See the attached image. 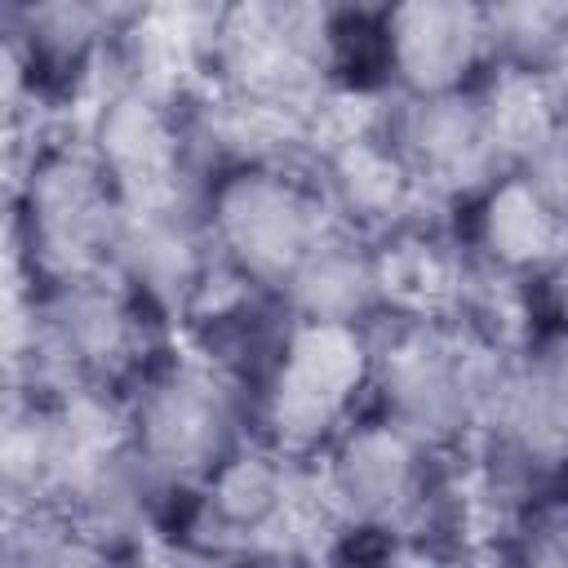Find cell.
Returning <instances> with one entry per match:
<instances>
[{
	"label": "cell",
	"instance_id": "d6986e66",
	"mask_svg": "<svg viewBox=\"0 0 568 568\" xmlns=\"http://www.w3.org/2000/svg\"><path fill=\"white\" fill-rule=\"evenodd\" d=\"M510 173H519V178L568 222V124H564L546 146H537L519 169H510Z\"/></svg>",
	"mask_w": 568,
	"mask_h": 568
},
{
	"label": "cell",
	"instance_id": "7a4b0ae2",
	"mask_svg": "<svg viewBox=\"0 0 568 568\" xmlns=\"http://www.w3.org/2000/svg\"><path fill=\"white\" fill-rule=\"evenodd\" d=\"M244 390L213 364H155L129 399L124 444L164 493H200L240 453Z\"/></svg>",
	"mask_w": 568,
	"mask_h": 568
},
{
	"label": "cell",
	"instance_id": "8992f818",
	"mask_svg": "<svg viewBox=\"0 0 568 568\" xmlns=\"http://www.w3.org/2000/svg\"><path fill=\"white\" fill-rule=\"evenodd\" d=\"M364 386H373V342L364 328L288 315V333L257 382V422L275 453L306 457L355 422Z\"/></svg>",
	"mask_w": 568,
	"mask_h": 568
},
{
	"label": "cell",
	"instance_id": "3957f363",
	"mask_svg": "<svg viewBox=\"0 0 568 568\" xmlns=\"http://www.w3.org/2000/svg\"><path fill=\"white\" fill-rule=\"evenodd\" d=\"M204 226L217 262L244 288L284 293L337 217L320 182H306L284 164H226L204 191Z\"/></svg>",
	"mask_w": 568,
	"mask_h": 568
},
{
	"label": "cell",
	"instance_id": "ba28073f",
	"mask_svg": "<svg viewBox=\"0 0 568 568\" xmlns=\"http://www.w3.org/2000/svg\"><path fill=\"white\" fill-rule=\"evenodd\" d=\"M382 133L390 138L422 200L475 204L501 173H510L475 89L439 98H399V106L382 120Z\"/></svg>",
	"mask_w": 568,
	"mask_h": 568
},
{
	"label": "cell",
	"instance_id": "6da1fadb",
	"mask_svg": "<svg viewBox=\"0 0 568 568\" xmlns=\"http://www.w3.org/2000/svg\"><path fill=\"white\" fill-rule=\"evenodd\" d=\"M501 368L493 342L462 320H395L373 342V390L382 395V413L430 448L488 422Z\"/></svg>",
	"mask_w": 568,
	"mask_h": 568
},
{
	"label": "cell",
	"instance_id": "8fae6325",
	"mask_svg": "<svg viewBox=\"0 0 568 568\" xmlns=\"http://www.w3.org/2000/svg\"><path fill=\"white\" fill-rule=\"evenodd\" d=\"M293 457L284 453H235L195 497L200 519L213 532L217 550L262 555L284 550L302 532V488L293 484Z\"/></svg>",
	"mask_w": 568,
	"mask_h": 568
},
{
	"label": "cell",
	"instance_id": "2e32d148",
	"mask_svg": "<svg viewBox=\"0 0 568 568\" xmlns=\"http://www.w3.org/2000/svg\"><path fill=\"white\" fill-rule=\"evenodd\" d=\"M493 67L564 75L568 71V9L564 4H497L488 9Z\"/></svg>",
	"mask_w": 568,
	"mask_h": 568
},
{
	"label": "cell",
	"instance_id": "9c48e42d",
	"mask_svg": "<svg viewBox=\"0 0 568 568\" xmlns=\"http://www.w3.org/2000/svg\"><path fill=\"white\" fill-rule=\"evenodd\" d=\"M377 67L404 98L470 93L493 71L488 9L462 0H413L377 13Z\"/></svg>",
	"mask_w": 568,
	"mask_h": 568
},
{
	"label": "cell",
	"instance_id": "30bf717a",
	"mask_svg": "<svg viewBox=\"0 0 568 568\" xmlns=\"http://www.w3.org/2000/svg\"><path fill=\"white\" fill-rule=\"evenodd\" d=\"M488 426L510 479H550L568 466V328L555 324L501 368Z\"/></svg>",
	"mask_w": 568,
	"mask_h": 568
},
{
	"label": "cell",
	"instance_id": "ffe728a7",
	"mask_svg": "<svg viewBox=\"0 0 568 568\" xmlns=\"http://www.w3.org/2000/svg\"><path fill=\"white\" fill-rule=\"evenodd\" d=\"M541 284H546L550 306H555V315H559L555 324H564V328H568V257H564V262H559V266H555V271H550Z\"/></svg>",
	"mask_w": 568,
	"mask_h": 568
},
{
	"label": "cell",
	"instance_id": "e0dca14e",
	"mask_svg": "<svg viewBox=\"0 0 568 568\" xmlns=\"http://www.w3.org/2000/svg\"><path fill=\"white\" fill-rule=\"evenodd\" d=\"M4 568H129L115 541L89 532L62 510H27L9 532Z\"/></svg>",
	"mask_w": 568,
	"mask_h": 568
},
{
	"label": "cell",
	"instance_id": "7c38bea8",
	"mask_svg": "<svg viewBox=\"0 0 568 568\" xmlns=\"http://www.w3.org/2000/svg\"><path fill=\"white\" fill-rule=\"evenodd\" d=\"M89 151L115 182L124 209L182 204V129L155 89L129 84L111 102H102Z\"/></svg>",
	"mask_w": 568,
	"mask_h": 568
},
{
	"label": "cell",
	"instance_id": "277c9868",
	"mask_svg": "<svg viewBox=\"0 0 568 568\" xmlns=\"http://www.w3.org/2000/svg\"><path fill=\"white\" fill-rule=\"evenodd\" d=\"M155 306L115 271L36 288V355L71 390L138 386L155 359Z\"/></svg>",
	"mask_w": 568,
	"mask_h": 568
},
{
	"label": "cell",
	"instance_id": "ac0fdd59",
	"mask_svg": "<svg viewBox=\"0 0 568 568\" xmlns=\"http://www.w3.org/2000/svg\"><path fill=\"white\" fill-rule=\"evenodd\" d=\"M515 568H568V497L528 506Z\"/></svg>",
	"mask_w": 568,
	"mask_h": 568
},
{
	"label": "cell",
	"instance_id": "44dd1931",
	"mask_svg": "<svg viewBox=\"0 0 568 568\" xmlns=\"http://www.w3.org/2000/svg\"><path fill=\"white\" fill-rule=\"evenodd\" d=\"M559 80V98H564V115H568V71L564 75H555Z\"/></svg>",
	"mask_w": 568,
	"mask_h": 568
},
{
	"label": "cell",
	"instance_id": "4fadbf2b",
	"mask_svg": "<svg viewBox=\"0 0 568 568\" xmlns=\"http://www.w3.org/2000/svg\"><path fill=\"white\" fill-rule=\"evenodd\" d=\"M466 213L470 248L493 275L541 284L568 257V222L519 173H501Z\"/></svg>",
	"mask_w": 568,
	"mask_h": 568
},
{
	"label": "cell",
	"instance_id": "5bb4252c",
	"mask_svg": "<svg viewBox=\"0 0 568 568\" xmlns=\"http://www.w3.org/2000/svg\"><path fill=\"white\" fill-rule=\"evenodd\" d=\"M320 191L333 209V217L346 231H377L390 235L413 222V209L422 200L417 182L408 178L404 160L395 155L390 138L377 129H355L342 133L324 151V178Z\"/></svg>",
	"mask_w": 568,
	"mask_h": 568
},
{
	"label": "cell",
	"instance_id": "9a60e30c",
	"mask_svg": "<svg viewBox=\"0 0 568 568\" xmlns=\"http://www.w3.org/2000/svg\"><path fill=\"white\" fill-rule=\"evenodd\" d=\"M280 302L293 320H306V324L364 328L382 311L373 244H364V235H355L337 222L293 271Z\"/></svg>",
	"mask_w": 568,
	"mask_h": 568
},
{
	"label": "cell",
	"instance_id": "5b68a950",
	"mask_svg": "<svg viewBox=\"0 0 568 568\" xmlns=\"http://www.w3.org/2000/svg\"><path fill=\"white\" fill-rule=\"evenodd\" d=\"M124 200L89 146H44L18 195L22 253L40 288L102 275L115 262Z\"/></svg>",
	"mask_w": 568,
	"mask_h": 568
},
{
	"label": "cell",
	"instance_id": "52a82bcc",
	"mask_svg": "<svg viewBox=\"0 0 568 568\" xmlns=\"http://www.w3.org/2000/svg\"><path fill=\"white\" fill-rule=\"evenodd\" d=\"M320 488L328 510L364 532H413L435 519L444 497L435 448L386 413L355 417L324 448Z\"/></svg>",
	"mask_w": 568,
	"mask_h": 568
}]
</instances>
